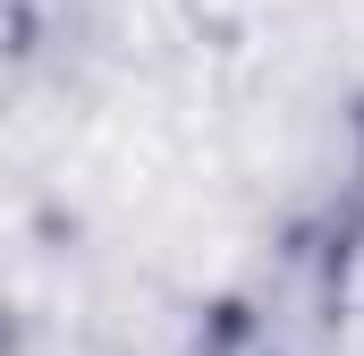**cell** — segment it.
<instances>
[{"mask_svg": "<svg viewBox=\"0 0 364 356\" xmlns=\"http://www.w3.org/2000/svg\"><path fill=\"white\" fill-rule=\"evenodd\" d=\"M212 356H279V348L263 340V331H246V323H229V331L212 340Z\"/></svg>", "mask_w": 364, "mask_h": 356, "instance_id": "6da1fadb", "label": "cell"}]
</instances>
